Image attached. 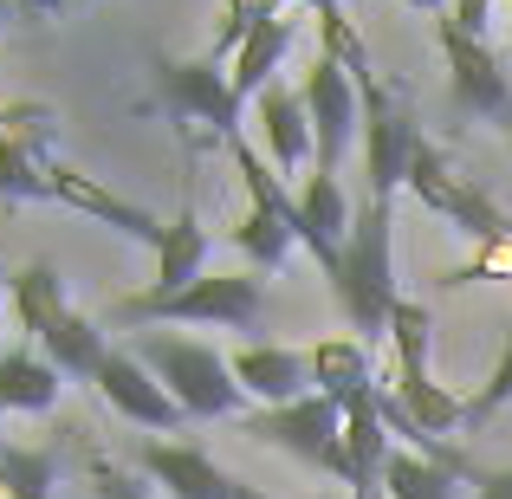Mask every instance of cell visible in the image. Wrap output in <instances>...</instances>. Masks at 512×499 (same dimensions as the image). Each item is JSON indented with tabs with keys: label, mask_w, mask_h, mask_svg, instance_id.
<instances>
[{
	"label": "cell",
	"mask_w": 512,
	"mask_h": 499,
	"mask_svg": "<svg viewBox=\"0 0 512 499\" xmlns=\"http://www.w3.org/2000/svg\"><path fill=\"white\" fill-rule=\"evenodd\" d=\"M396 201H370L363 195L357 221H350V240H344V260L331 273V292H338L350 331L363 344H389V318H396L402 292H396Z\"/></svg>",
	"instance_id": "6da1fadb"
},
{
	"label": "cell",
	"mask_w": 512,
	"mask_h": 499,
	"mask_svg": "<svg viewBox=\"0 0 512 499\" xmlns=\"http://www.w3.org/2000/svg\"><path fill=\"white\" fill-rule=\"evenodd\" d=\"M130 357L182 402L188 422H240V415H247V389L234 383V363H227L214 344L169 337V331H137Z\"/></svg>",
	"instance_id": "7a4b0ae2"
},
{
	"label": "cell",
	"mask_w": 512,
	"mask_h": 499,
	"mask_svg": "<svg viewBox=\"0 0 512 499\" xmlns=\"http://www.w3.org/2000/svg\"><path fill=\"white\" fill-rule=\"evenodd\" d=\"M266 312V292L253 273H201L188 292L156 299V292H130L117 305V325H214V331H253Z\"/></svg>",
	"instance_id": "3957f363"
},
{
	"label": "cell",
	"mask_w": 512,
	"mask_h": 499,
	"mask_svg": "<svg viewBox=\"0 0 512 499\" xmlns=\"http://www.w3.org/2000/svg\"><path fill=\"white\" fill-rule=\"evenodd\" d=\"M428 331H435V312H428L422 299H402L396 318H389V350H396L389 389H396V402L428 428V435L448 441L454 428H467V396H454V389H441L435 376H428Z\"/></svg>",
	"instance_id": "277c9868"
},
{
	"label": "cell",
	"mask_w": 512,
	"mask_h": 499,
	"mask_svg": "<svg viewBox=\"0 0 512 499\" xmlns=\"http://www.w3.org/2000/svg\"><path fill=\"white\" fill-rule=\"evenodd\" d=\"M240 435L247 441H266V448L292 454V461L318 467V474L344 480L350 487V454H344V409L331 396H299L286 409H247L240 415Z\"/></svg>",
	"instance_id": "5b68a950"
},
{
	"label": "cell",
	"mask_w": 512,
	"mask_h": 499,
	"mask_svg": "<svg viewBox=\"0 0 512 499\" xmlns=\"http://www.w3.org/2000/svg\"><path fill=\"white\" fill-rule=\"evenodd\" d=\"M409 188L415 201H422L428 214H441V221H454V234H467V240H480V247H493V240H512V214L500 208L493 195H480L474 182H467L461 169H454V156L441 150V143H415V156H409Z\"/></svg>",
	"instance_id": "8992f818"
},
{
	"label": "cell",
	"mask_w": 512,
	"mask_h": 499,
	"mask_svg": "<svg viewBox=\"0 0 512 499\" xmlns=\"http://www.w3.org/2000/svg\"><path fill=\"white\" fill-rule=\"evenodd\" d=\"M150 78H156L163 111L182 117V124H201L221 143H234L240 130H247V104H240L227 65L208 59V52H201V59H150Z\"/></svg>",
	"instance_id": "52a82bcc"
},
{
	"label": "cell",
	"mask_w": 512,
	"mask_h": 499,
	"mask_svg": "<svg viewBox=\"0 0 512 499\" xmlns=\"http://www.w3.org/2000/svg\"><path fill=\"white\" fill-rule=\"evenodd\" d=\"M357 91H363V169H370V201H396V188L409 182V156H415V143H422L409 91L383 85V78H370V85H357Z\"/></svg>",
	"instance_id": "ba28073f"
},
{
	"label": "cell",
	"mask_w": 512,
	"mask_h": 499,
	"mask_svg": "<svg viewBox=\"0 0 512 499\" xmlns=\"http://www.w3.org/2000/svg\"><path fill=\"white\" fill-rule=\"evenodd\" d=\"M52 130L59 117L46 104H7L0 98V201H52Z\"/></svg>",
	"instance_id": "9c48e42d"
},
{
	"label": "cell",
	"mask_w": 512,
	"mask_h": 499,
	"mask_svg": "<svg viewBox=\"0 0 512 499\" xmlns=\"http://www.w3.org/2000/svg\"><path fill=\"white\" fill-rule=\"evenodd\" d=\"M441 59H448V91H454V111L467 117H487L500 124V137H512V78L500 65V52L487 39H467L461 26L441 20Z\"/></svg>",
	"instance_id": "30bf717a"
},
{
	"label": "cell",
	"mask_w": 512,
	"mask_h": 499,
	"mask_svg": "<svg viewBox=\"0 0 512 499\" xmlns=\"http://www.w3.org/2000/svg\"><path fill=\"white\" fill-rule=\"evenodd\" d=\"M299 98H305V111H312L318 169L338 175L344 150H350V137L363 130V91H357V78H350L344 65H331V59H312V72H305Z\"/></svg>",
	"instance_id": "8fae6325"
},
{
	"label": "cell",
	"mask_w": 512,
	"mask_h": 499,
	"mask_svg": "<svg viewBox=\"0 0 512 499\" xmlns=\"http://www.w3.org/2000/svg\"><path fill=\"white\" fill-rule=\"evenodd\" d=\"M52 201H65V208L91 214V221H104V227H117L124 240H137V247H150V253H163V240H169V221H156L150 208L111 195L98 175H85V169H72V163L52 169Z\"/></svg>",
	"instance_id": "7c38bea8"
},
{
	"label": "cell",
	"mask_w": 512,
	"mask_h": 499,
	"mask_svg": "<svg viewBox=\"0 0 512 499\" xmlns=\"http://www.w3.org/2000/svg\"><path fill=\"white\" fill-rule=\"evenodd\" d=\"M98 389L104 402H111L117 415H124V422H137V428H163V435H175V428H188V415H182V402L169 396L163 383H156L150 370H143L137 357H130V350H111V357H104V370H98Z\"/></svg>",
	"instance_id": "4fadbf2b"
},
{
	"label": "cell",
	"mask_w": 512,
	"mask_h": 499,
	"mask_svg": "<svg viewBox=\"0 0 512 499\" xmlns=\"http://www.w3.org/2000/svg\"><path fill=\"white\" fill-rule=\"evenodd\" d=\"M137 467L169 499H240V480L188 441H137Z\"/></svg>",
	"instance_id": "5bb4252c"
},
{
	"label": "cell",
	"mask_w": 512,
	"mask_h": 499,
	"mask_svg": "<svg viewBox=\"0 0 512 499\" xmlns=\"http://www.w3.org/2000/svg\"><path fill=\"white\" fill-rule=\"evenodd\" d=\"M350 221H357V208H350V201H344L338 175H325V169L299 175V247L312 253L318 266H325V279L338 273V260H344Z\"/></svg>",
	"instance_id": "9a60e30c"
},
{
	"label": "cell",
	"mask_w": 512,
	"mask_h": 499,
	"mask_svg": "<svg viewBox=\"0 0 512 499\" xmlns=\"http://www.w3.org/2000/svg\"><path fill=\"white\" fill-rule=\"evenodd\" d=\"M234 383L247 389V402L260 409H286V402L312 396V350H292V344H247L234 350Z\"/></svg>",
	"instance_id": "2e32d148"
},
{
	"label": "cell",
	"mask_w": 512,
	"mask_h": 499,
	"mask_svg": "<svg viewBox=\"0 0 512 499\" xmlns=\"http://www.w3.org/2000/svg\"><path fill=\"white\" fill-rule=\"evenodd\" d=\"M253 130H260V156L273 163L279 175H299L312 163V111H305V98L292 85H266L260 98H253Z\"/></svg>",
	"instance_id": "e0dca14e"
},
{
	"label": "cell",
	"mask_w": 512,
	"mask_h": 499,
	"mask_svg": "<svg viewBox=\"0 0 512 499\" xmlns=\"http://www.w3.org/2000/svg\"><path fill=\"white\" fill-rule=\"evenodd\" d=\"M344 454H350V499H376L383 493V467H389L383 383H370L357 402H344Z\"/></svg>",
	"instance_id": "ac0fdd59"
},
{
	"label": "cell",
	"mask_w": 512,
	"mask_h": 499,
	"mask_svg": "<svg viewBox=\"0 0 512 499\" xmlns=\"http://www.w3.org/2000/svg\"><path fill=\"white\" fill-rule=\"evenodd\" d=\"M208 273V227H201V208H195V188H182V208H175L169 221V240L163 253H156V299H175V292H188L195 279Z\"/></svg>",
	"instance_id": "d6986e66"
},
{
	"label": "cell",
	"mask_w": 512,
	"mask_h": 499,
	"mask_svg": "<svg viewBox=\"0 0 512 499\" xmlns=\"http://www.w3.org/2000/svg\"><path fill=\"white\" fill-rule=\"evenodd\" d=\"M59 389H65V370L46 350L13 344L0 357V415H46V409H59Z\"/></svg>",
	"instance_id": "ffe728a7"
},
{
	"label": "cell",
	"mask_w": 512,
	"mask_h": 499,
	"mask_svg": "<svg viewBox=\"0 0 512 499\" xmlns=\"http://www.w3.org/2000/svg\"><path fill=\"white\" fill-rule=\"evenodd\" d=\"M370 344L363 337H318L312 344V389L318 396H331L344 409V402H357L363 389H370Z\"/></svg>",
	"instance_id": "44dd1931"
},
{
	"label": "cell",
	"mask_w": 512,
	"mask_h": 499,
	"mask_svg": "<svg viewBox=\"0 0 512 499\" xmlns=\"http://www.w3.org/2000/svg\"><path fill=\"white\" fill-rule=\"evenodd\" d=\"M292 39H299V20H292V13H279V20H266L260 33L247 39V46L234 52V59H227V78H234V91H240V104H253L260 98L266 85H279V59H286V46Z\"/></svg>",
	"instance_id": "7402d4cb"
},
{
	"label": "cell",
	"mask_w": 512,
	"mask_h": 499,
	"mask_svg": "<svg viewBox=\"0 0 512 499\" xmlns=\"http://www.w3.org/2000/svg\"><path fill=\"white\" fill-rule=\"evenodd\" d=\"M7 299H13V318H20L26 337H46L65 312H72V292H65L59 266H26V273H13Z\"/></svg>",
	"instance_id": "603a6c76"
},
{
	"label": "cell",
	"mask_w": 512,
	"mask_h": 499,
	"mask_svg": "<svg viewBox=\"0 0 512 499\" xmlns=\"http://www.w3.org/2000/svg\"><path fill=\"white\" fill-rule=\"evenodd\" d=\"M39 350H46V357L72 376V383H98L104 357H111V350H104V331L91 325V318H78V312H65L59 325L39 337Z\"/></svg>",
	"instance_id": "cb8c5ba5"
},
{
	"label": "cell",
	"mask_w": 512,
	"mask_h": 499,
	"mask_svg": "<svg viewBox=\"0 0 512 499\" xmlns=\"http://www.w3.org/2000/svg\"><path fill=\"white\" fill-rule=\"evenodd\" d=\"M461 474H448L441 461L415 448H389V467H383V499H454Z\"/></svg>",
	"instance_id": "d4e9b609"
},
{
	"label": "cell",
	"mask_w": 512,
	"mask_h": 499,
	"mask_svg": "<svg viewBox=\"0 0 512 499\" xmlns=\"http://www.w3.org/2000/svg\"><path fill=\"white\" fill-rule=\"evenodd\" d=\"M59 454L52 448H0V499H52Z\"/></svg>",
	"instance_id": "484cf974"
},
{
	"label": "cell",
	"mask_w": 512,
	"mask_h": 499,
	"mask_svg": "<svg viewBox=\"0 0 512 499\" xmlns=\"http://www.w3.org/2000/svg\"><path fill=\"white\" fill-rule=\"evenodd\" d=\"M318 59L344 65V72L357 78V85L383 78V72H376V59H370V46H363V33H357V20H350V13H331V20H318Z\"/></svg>",
	"instance_id": "4316f807"
},
{
	"label": "cell",
	"mask_w": 512,
	"mask_h": 499,
	"mask_svg": "<svg viewBox=\"0 0 512 499\" xmlns=\"http://www.w3.org/2000/svg\"><path fill=\"white\" fill-rule=\"evenodd\" d=\"M279 13H286V0H221V33H214L208 59H221V65H227L253 33H260L266 20H279Z\"/></svg>",
	"instance_id": "83f0119b"
},
{
	"label": "cell",
	"mask_w": 512,
	"mask_h": 499,
	"mask_svg": "<svg viewBox=\"0 0 512 499\" xmlns=\"http://www.w3.org/2000/svg\"><path fill=\"white\" fill-rule=\"evenodd\" d=\"M512 402V331H506V344H500V363H493V376L480 383V396H467V428H487L493 415H500Z\"/></svg>",
	"instance_id": "f1b7e54d"
},
{
	"label": "cell",
	"mask_w": 512,
	"mask_h": 499,
	"mask_svg": "<svg viewBox=\"0 0 512 499\" xmlns=\"http://www.w3.org/2000/svg\"><path fill=\"white\" fill-rule=\"evenodd\" d=\"M85 480H91V493H98V499H150L117 461H104V454H91V461H85Z\"/></svg>",
	"instance_id": "f546056e"
},
{
	"label": "cell",
	"mask_w": 512,
	"mask_h": 499,
	"mask_svg": "<svg viewBox=\"0 0 512 499\" xmlns=\"http://www.w3.org/2000/svg\"><path fill=\"white\" fill-rule=\"evenodd\" d=\"M493 7H500V0H454V7H448V26H461L467 39H487Z\"/></svg>",
	"instance_id": "4dcf8cb0"
},
{
	"label": "cell",
	"mask_w": 512,
	"mask_h": 499,
	"mask_svg": "<svg viewBox=\"0 0 512 499\" xmlns=\"http://www.w3.org/2000/svg\"><path fill=\"white\" fill-rule=\"evenodd\" d=\"M474 499H512V467H474Z\"/></svg>",
	"instance_id": "1f68e13d"
},
{
	"label": "cell",
	"mask_w": 512,
	"mask_h": 499,
	"mask_svg": "<svg viewBox=\"0 0 512 499\" xmlns=\"http://www.w3.org/2000/svg\"><path fill=\"white\" fill-rule=\"evenodd\" d=\"M13 13H20V20H52V13L65 7V0H7Z\"/></svg>",
	"instance_id": "d6a6232c"
},
{
	"label": "cell",
	"mask_w": 512,
	"mask_h": 499,
	"mask_svg": "<svg viewBox=\"0 0 512 499\" xmlns=\"http://www.w3.org/2000/svg\"><path fill=\"white\" fill-rule=\"evenodd\" d=\"M299 7H312L318 20H331V13H344V0H299Z\"/></svg>",
	"instance_id": "836d02e7"
},
{
	"label": "cell",
	"mask_w": 512,
	"mask_h": 499,
	"mask_svg": "<svg viewBox=\"0 0 512 499\" xmlns=\"http://www.w3.org/2000/svg\"><path fill=\"white\" fill-rule=\"evenodd\" d=\"M409 7H422V13H441V20H448V7H454V0H409Z\"/></svg>",
	"instance_id": "e575fe53"
},
{
	"label": "cell",
	"mask_w": 512,
	"mask_h": 499,
	"mask_svg": "<svg viewBox=\"0 0 512 499\" xmlns=\"http://www.w3.org/2000/svg\"><path fill=\"white\" fill-rule=\"evenodd\" d=\"M240 499H266V493H260V487H240Z\"/></svg>",
	"instance_id": "d590c367"
},
{
	"label": "cell",
	"mask_w": 512,
	"mask_h": 499,
	"mask_svg": "<svg viewBox=\"0 0 512 499\" xmlns=\"http://www.w3.org/2000/svg\"><path fill=\"white\" fill-rule=\"evenodd\" d=\"M7 13H13V7H7V0H0V20H7Z\"/></svg>",
	"instance_id": "8d00e7d4"
},
{
	"label": "cell",
	"mask_w": 512,
	"mask_h": 499,
	"mask_svg": "<svg viewBox=\"0 0 512 499\" xmlns=\"http://www.w3.org/2000/svg\"><path fill=\"white\" fill-rule=\"evenodd\" d=\"M0 292H7V279H0ZM0 357H7V350H0Z\"/></svg>",
	"instance_id": "74e56055"
},
{
	"label": "cell",
	"mask_w": 512,
	"mask_h": 499,
	"mask_svg": "<svg viewBox=\"0 0 512 499\" xmlns=\"http://www.w3.org/2000/svg\"><path fill=\"white\" fill-rule=\"evenodd\" d=\"M506 150H512V137H506Z\"/></svg>",
	"instance_id": "f35d334b"
},
{
	"label": "cell",
	"mask_w": 512,
	"mask_h": 499,
	"mask_svg": "<svg viewBox=\"0 0 512 499\" xmlns=\"http://www.w3.org/2000/svg\"><path fill=\"white\" fill-rule=\"evenodd\" d=\"M506 7H512V0H506Z\"/></svg>",
	"instance_id": "ab89813d"
}]
</instances>
